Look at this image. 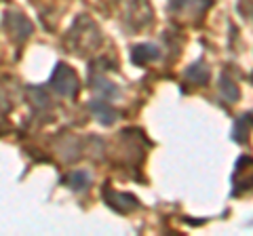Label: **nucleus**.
I'll return each instance as SVG.
<instances>
[{
    "mask_svg": "<svg viewBox=\"0 0 253 236\" xmlns=\"http://www.w3.org/2000/svg\"><path fill=\"white\" fill-rule=\"evenodd\" d=\"M99 42H101V34H99L97 23L91 21L89 17H84V15L74 23V28L66 36V49L70 53H78V55L93 51L95 46H99Z\"/></svg>",
    "mask_w": 253,
    "mask_h": 236,
    "instance_id": "f257e3e1",
    "label": "nucleus"
},
{
    "mask_svg": "<svg viewBox=\"0 0 253 236\" xmlns=\"http://www.w3.org/2000/svg\"><path fill=\"white\" fill-rule=\"evenodd\" d=\"M51 84L63 97H74L78 93V76H76L74 70L66 64H59L55 68V72L51 76Z\"/></svg>",
    "mask_w": 253,
    "mask_h": 236,
    "instance_id": "f03ea898",
    "label": "nucleus"
},
{
    "mask_svg": "<svg viewBox=\"0 0 253 236\" xmlns=\"http://www.w3.org/2000/svg\"><path fill=\"white\" fill-rule=\"evenodd\" d=\"M106 202L112 207L114 211H118V213H129V211L137 209L139 202L133 194H126V192H116V190H108L106 188Z\"/></svg>",
    "mask_w": 253,
    "mask_h": 236,
    "instance_id": "7ed1b4c3",
    "label": "nucleus"
},
{
    "mask_svg": "<svg viewBox=\"0 0 253 236\" xmlns=\"http://www.w3.org/2000/svg\"><path fill=\"white\" fill-rule=\"evenodd\" d=\"M209 4L211 0H171V11L181 13V17H194V15H203Z\"/></svg>",
    "mask_w": 253,
    "mask_h": 236,
    "instance_id": "20e7f679",
    "label": "nucleus"
},
{
    "mask_svg": "<svg viewBox=\"0 0 253 236\" xmlns=\"http://www.w3.org/2000/svg\"><path fill=\"white\" fill-rule=\"evenodd\" d=\"M158 57H161V51L154 44H137L131 51V61L135 66H146L148 61H156Z\"/></svg>",
    "mask_w": 253,
    "mask_h": 236,
    "instance_id": "39448f33",
    "label": "nucleus"
},
{
    "mask_svg": "<svg viewBox=\"0 0 253 236\" xmlns=\"http://www.w3.org/2000/svg\"><path fill=\"white\" fill-rule=\"evenodd\" d=\"M6 28H9V32H11L15 38H19V40L28 38L30 32H32L30 21H28L26 17H21V15H17V13H11L9 17H6Z\"/></svg>",
    "mask_w": 253,
    "mask_h": 236,
    "instance_id": "423d86ee",
    "label": "nucleus"
},
{
    "mask_svg": "<svg viewBox=\"0 0 253 236\" xmlns=\"http://www.w3.org/2000/svg\"><path fill=\"white\" fill-rule=\"evenodd\" d=\"M91 110L99 116V120L104 122V124H110V122L116 120V112L110 108V101L108 99H93L91 101Z\"/></svg>",
    "mask_w": 253,
    "mask_h": 236,
    "instance_id": "0eeeda50",
    "label": "nucleus"
},
{
    "mask_svg": "<svg viewBox=\"0 0 253 236\" xmlns=\"http://www.w3.org/2000/svg\"><path fill=\"white\" fill-rule=\"evenodd\" d=\"M66 182L70 188H74V190H84V188L91 184V175L84 171H76L70 177H66Z\"/></svg>",
    "mask_w": 253,
    "mask_h": 236,
    "instance_id": "6e6552de",
    "label": "nucleus"
},
{
    "mask_svg": "<svg viewBox=\"0 0 253 236\" xmlns=\"http://www.w3.org/2000/svg\"><path fill=\"white\" fill-rule=\"evenodd\" d=\"M249 124H251V118H249V114H245V118H241V120L236 122L234 133H232V139L239 141V144H243V141L247 139V135H249Z\"/></svg>",
    "mask_w": 253,
    "mask_h": 236,
    "instance_id": "1a4fd4ad",
    "label": "nucleus"
},
{
    "mask_svg": "<svg viewBox=\"0 0 253 236\" xmlns=\"http://www.w3.org/2000/svg\"><path fill=\"white\" fill-rule=\"evenodd\" d=\"M188 78H194V82H199V84H205L209 80V70L205 68L203 64H196L188 70Z\"/></svg>",
    "mask_w": 253,
    "mask_h": 236,
    "instance_id": "9d476101",
    "label": "nucleus"
},
{
    "mask_svg": "<svg viewBox=\"0 0 253 236\" xmlns=\"http://www.w3.org/2000/svg\"><path fill=\"white\" fill-rule=\"evenodd\" d=\"M221 93H224V95L230 101H236V99H239V95H241L239 89H236V84L230 80V78H226V76L221 78Z\"/></svg>",
    "mask_w": 253,
    "mask_h": 236,
    "instance_id": "9b49d317",
    "label": "nucleus"
}]
</instances>
